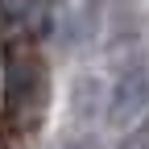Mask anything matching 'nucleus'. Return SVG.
I'll return each mask as SVG.
<instances>
[{
	"label": "nucleus",
	"instance_id": "obj_1",
	"mask_svg": "<svg viewBox=\"0 0 149 149\" xmlns=\"http://www.w3.org/2000/svg\"><path fill=\"white\" fill-rule=\"evenodd\" d=\"M149 112V70L141 62H128L116 70L108 91V120L116 128H133L141 124V116Z\"/></svg>",
	"mask_w": 149,
	"mask_h": 149
},
{
	"label": "nucleus",
	"instance_id": "obj_2",
	"mask_svg": "<svg viewBox=\"0 0 149 149\" xmlns=\"http://www.w3.org/2000/svg\"><path fill=\"white\" fill-rule=\"evenodd\" d=\"M42 70H37V62H25V58H17L13 70H8V104L13 112H25L29 104H37V95H42Z\"/></svg>",
	"mask_w": 149,
	"mask_h": 149
},
{
	"label": "nucleus",
	"instance_id": "obj_3",
	"mask_svg": "<svg viewBox=\"0 0 149 149\" xmlns=\"http://www.w3.org/2000/svg\"><path fill=\"white\" fill-rule=\"evenodd\" d=\"M33 21H37V0H0V33L4 37L33 29Z\"/></svg>",
	"mask_w": 149,
	"mask_h": 149
},
{
	"label": "nucleus",
	"instance_id": "obj_4",
	"mask_svg": "<svg viewBox=\"0 0 149 149\" xmlns=\"http://www.w3.org/2000/svg\"><path fill=\"white\" fill-rule=\"evenodd\" d=\"M66 149H100L95 141H74V145H66Z\"/></svg>",
	"mask_w": 149,
	"mask_h": 149
}]
</instances>
